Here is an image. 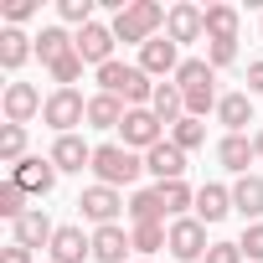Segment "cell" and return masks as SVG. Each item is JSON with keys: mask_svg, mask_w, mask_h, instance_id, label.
<instances>
[{"mask_svg": "<svg viewBox=\"0 0 263 263\" xmlns=\"http://www.w3.org/2000/svg\"><path fill=\"white\" fill-rule=\"evenodd\" d=\"M253 155H258V150H253V140H242V135H227V140L217 145V160H222L227 171H242V176H248Z\"/></svg>", "mask_w": 263, "mask_h": 263, "instance_id": "cb8c5ba5", "label": "cell"}, {"mask_svg": "<svg viewBox=\"0 0 263 263\" xmlns=\"http://www.w3.org/2000/svg\"><path fill=\"white\" fill-rule=\"evenodd\" d=\"M217 114H222V124H227V135H242V129L253 124V103H248V93H227V98L217 103Z\"/></svg>", "mask_w": 263, "mask_h": 263, "instance_id": "603a6c76", "label": "cell"}, {"mask_svg": "<svg viewBox=\"0 0 263 263\" xmlns=\"http://www.w3.org/2000/svg\"><path fill=\"white\" fill-rule=\"evenodd\" d=\"M206 31V11H196V6H171V16H165V36L181 47V42H196Z\"/></svg>", "mask_w": 263, "mask_h": 263, "instance_id": "7c38bea8", "label": "cell"}, {"mask_svg": "<svg viewBox=\"0 0 263 263\" xmlns=\"http://www.w3.org/2000/svg\"><path fill=\"white\" fill-rule=\"evenodd\" d=\"M160 191V201H165V217H181L186 206H196V191L186 186V181H165V186H155Z\"/></svg>", "mask_w": 263, "mask_h": 263, "instance_id": "f1b7e54d", "label": "cell"}, {"mask_svg": "<svg viewBox=\"0 0 263 263\" xmlns=\"http://www.w3.org/2000/svg\"><path fill=\"white\" fill-rule=\"evenodd\" d=\"M72 42H78V36H67L62 26H47V31L36 36V57H42V62L52 67V62H62V57L72 52Z\"/></svg>", "mask_w": 263, "mask_h": 263, "instance_id": "484cf974", "label": "cell"}, {"mask_svg": "<svg viewBox=\"0 0 263 263\" xmlns=\"http://www.w3.org/2000/svg\"><path fill=\"white\" fill-rule=\"evenodd\" d=\"M237 62V42H212V67H227Z\"/></svg>", "mask_w": 263, "mask_h": 263, "instance_id": "74e56055", "label": "cell"}, {"mask_svg": "<svg viewBox=\"0 0 263 263\" xmlns=\"http://www.w3.org/2000/svg\"><path fill=\"white\" fill-rule=\"evenodd\" d=\"M165 16H171V11L155 6V0H129V6L114 16V36H119V42H140V47H145V42H155V31L165 26Z\"/></svg>", "mask_w": 263, "mask_h": 263, "instance_id": "6da1fadb", "label": "cell"}, {"mask_svg": "<svg viewBox=\"0 0 263 263\" xmlns=\"http://www.w3.org/2000/svg\"><path fill=\"white\" fill-rule=\"evenodd\" d=\"M129 248H135V242L124 237V227H119V222L93 232V258H98V263H124V253H129Z\"/></svg>", "mask_w": 263, "mask_h": 263, "instance_id": "d6986e66", "label": "cell"}, {"mask_svg": "<svg viewBox=\"0 0 263 263\" xmlns=\"http://www.w3.org/2000/svg\"><path fill=\"white\" fill-rule=\"evenodd\" d=\"M62 21H72V26H93V0H62Z\"/></svg>", "mask_w": 263, "mask_h": 263, "instance_id": "e575fe53", "label": "cell"}, {"mask_svg": "<svg viewBox=\"0 0 263 263\" xmlns=\"http://www.w3.org/2000/svg\"><path fill=\"white\" fill-rule=\"evenodd\" d=\"M232 206L258 222V217H263V176H242V181L232 186Z\"/></svg>", "mask_w": 263, "mask_h": 263, "instance_id": "7402d4cb", "label": "cell"}, {"mask_svg": "<svg viewBox=\"0 0 263 263\" xmlns=\"http://www.w3.org/2000/svg\"><path fill=\"white\" fill-rule=\"evenodd\" d=\"M201 263H242V248H237V242H212Z\"/></svg>", "mask_w": 263, "mask_h": 263, "instance_id": "d590c367", "label": "cell"}, {"mask_svg": "<svg viewBox=\"0 0 263 263\" xmlns=\"http://www.w3.org/2000/svg\"><path fill=\"white\" fill-rule=\"evenodd\" d=\"M248 93H263V62L248 67Z\"/></svg>", "mask_w": 263, "mask_h": 263, "instance_id": "60d3db41", "label": "cell"}, {"mask_svg": "<svg viewBox=\"0 0 263 263\" xmlns=\"http://www.w3.org/2000/svg\"><path fill=\"white\" fill-rule=\"evenodd\" d=\"M171 258H181V263H196V258H206V222H196V217H176L171 222Z\"/></svg>", "mask_w": 263, "mask_h": 263, "instance_id": "5b68a950", "label": "cell"}, {"mask_svg": "<svg viewBox=\"0 0 263 263\" xmlns=\"http://www.w3.org/2000/svg\"><path fill=\"white\" fill-rule=\"evenodd\" d=\"M98 83H103V93H114V98H124V103H135V108L155 98L150 72H145V67H129V62H103V67H98Z\"/></svg>", "mask_w": 263, "mask_h": 263, "instance_id": "7a4b0ae2", "label": "cell"}, {"mask_svg": "<svg viewBox=\"0 0 263 263\" xmlns=\"http://www.w3.org/2000/svg\"><path fill=\"white\" fill-rule=\"evenodd\" d=\"M129 242H135V253H155V248L171 242V232H165V222H145V227L129 232Z\"/></svg>", "mask_w": 263, "mask_h": 263, "instance_id": "1f68e13d", "label": "cell"}, {"mask_svg": "<svg viewBox=\"0 0 263 263\" xmlns=\"http://www.w3.org/2000/svg\"><path fill=\"white\" fill-rule=\"evenodd\" d=\"M217 78H212V62H201V57H191V62H181V72H176V88L181 93H206Z\"/></svg>", "mask_w": 263, "mask_h": 263, "instance_id": "4316f807", "label": "cell"}, {"mask_svg": "<svg viewBox=\"0 0 263 263\" xmlns=\"http://www.w3.org/2000/svg\"><path fill=\"white\" fill-rule=\"evenodd\" d=\"M83 258H93V237H83V227H57L52 263H83Z\"/></svg>", "mask_w": 263, "mask_h": 263, "instance_id": "9a60e30c", "label": "cell"}, {"mask_svg": "<svg viewBox=\"0 0 263 263\" xmlns=\"http://www.w3.org/2000/svg\"><path fill=\"white\" fill-rule=\"evenodd\" d=\"M237 248H242V258H263V222H253V227L242 232V242H237Z\"/></svg>", "mask_w": 263, "mask_h": 263, "instance_id": "8d00e7d4", "label": "cell"}, {"mask_svg": "<svg viewBox=\"0 0 263 263\" xmlns=\"http://www.w3.org/2000/svg\"><path fill=\"white\" fill-rule=\"evenodd\" d=\"M52 237H57V227H52V217H47L42 206H31V212L16 222V242H21V248H52Z\"/></svg>", "mask_w": 263, "mask_h": 263, "instance_id": "5bb4252c", "label": "cell"}, {"mask_svg": "<svg viewBox=\"0 0 263 263\" xmlns=\"http://www.w3.org/2000/svg\"><path fill=\"white\" fill-rule=\"evenodd\" d=\"M42 119L57 129V135H72V124H83V119H88V98H83L78 88H57V93L47 98Z\"/></svg>", "mask_w": 263, "mask_h": 263, "instance_id": "277c9868", "label": "cell"}, {"mask_svg": "<svg viewBox=\"0 0 263 263\" xmlns=\"http://www.w3.org/2000/svg\"><path fill=\"white\" fill-rule=\"evenodd\" d=\"M171 145H176V150H201V145H206V124H201V119H181V124L171 129Z\"/></svg>", "mask_w": 263, "mask_h": 263, "instance_id": "f546056e", "label": "cell"}, {"mask_svg": "<svg viewBox=\"0 0 263 263\" xmlns=\"http://www.w3.org/2000/svg\"><path fill=\"white\" fill-rule=\"evenodd\" d=\"M31 52H36V47H31V36H26V31H16V26L0 31V67H6V72H16Z\"/></svg>", "mask_w": 263, "mask_h": 263, "instance_id": "44dd1931", "label": "cell"}, {"mask_svg": "<svg viewBox=\"0 0 263 263\" xmlns=\"http://www.w3.org/2000/svg\"><path fill=\"white\" fill-rule=\"evenodd\" d=\"M150 114H155L160 124H171V129H176V124L186 119V93H181L176 83H160V88H155V98H150Z\"/></svg>", "mask_w": 263, "mask_h": 263, "instance_id": "e0dca14e", "label": "cell"}, {"mask_svg": "<svg viewBox=\"0 0 263 263\" xmlns=\"http://www.w3.org/2000/svg\"><path fill=\"white\" fill-rule=\"evenodd\" d=\"M52 78H57V88H72V83L83 78V57H78V47H72L62 62H52Z\"/></svg>", "mask_w": 263, "mask_h": 263, "instance_id": "836d02e7", "label": "cell"}, {"mask_svg": "<svg viewBox=\"0 0 263 263\" xmlns=\"http://www.w3.org/2000/svg\"><path fill=\"white\" fill-rule=\"evenodd\" d=\"M145 171H150L160 186H165V181H181V176H186V150H176L171 140H160V145L145 155Z\"/></svg>", "mask_w": 263, "mask_h": 263, "instance_id": "8fae6325", "label": "cell"}, {"mask_svg": "<svg viewBox=\"0 0 263 263\" xmlns=\"http://www.w3.org/2000/svg\"><path fill=\"white\" fill-rule=\"evenodd\" d=\"M140 67H145L150 78L181 72V52H176V42H171V36H155V42H145V47H140Z\"/></svg>", "mask_w": 263, "mask_h": 263, "instance_id": "30bf717a", "label": "cell"}, {"mask_svg": "<svg viewBox=\"0 0 263 263\" xmlns=\"http://www.w3.org/2000/svg\"><path fill=\"white\" fill-rule=\"evenodd\" d=\"M124 98H114V93H98V98H88V129H124Z\"/></svg>", "mask_w": 263, "mask_h": 263, "instance_id": "ac0fdd59", "label": "cell"}, {"mask_svg": "<svg viewBox=\"0 0 263 263\" xmlns=\"http://www.w3.org/2000/svg\"><path fill=\"white\" fill-rule=\"evenodd\" d=\"M253 150H258V155H263V135H258V140H253Z\"/></svg>", "mask_w": 263, "mask_h": 263, "instance_id": "b9f144b4", "label": "cell"}, {"mask_svg": "<svg viewBox=\"0 0 263 263\" xmlns=\"http://www.w3.org/2000/svg\"><path fill=\"white\" fill-rule=\"evenodd\" d=\"M114 42H119V36H114V26H98V21H93V26H83V31H78V42H72V47H78V57H83V62H98V67H103V62H114Z\"/></svg>", "mask_w": 263, "mask_h": 263, "instance_id": "ba28073f", "label": "cell"}, {"mask_svg": "<svg viewBox=\"0 0 263 263\" xmlns=\"http://www.w3.org/2000/svg\"><path fill=\"white\" fill-rule=\"evenodd\" d=\"M119 191L114 186H88L83 196H78V212L88 217V222H98V227H114V217H119Z\"/></svg>", "mask_w": 263, "mask_h": 263, "instance_id": "52a82bcc", "label": "cell"}, {"mask_svg": "<svg viewBox=\"0 0 263 263\" xmlns=\"http://www.w3.org/2000/svg\"><path fill=\"white\" fill-rule=\"evenodd\" d=\"M42 108H47V103H42V93H36L31 83H11V88H6V119H11V124L26 129V119L42 114Z\"/></svg>", "mask_w": 263, "mask_h": 263, "instance_id": "4fadbf2b", "label": "cell"}, {"mask_svg": "<svg viewBox=\"0 0 263 263\" xmlns=\"http://www.w3.org/2000/svg\"><path fill=\"white\" fill-rule=\"evenodd\" d=\"M124 145L150 155V150L160 145V119H155L150 108H129V114H124Z\"/></svg>", "mask_w": 263, "mask_h": 263, "instance_id": "8992f818", "label": "cell"}, {"mask_svg": "<svg viewBox=\"0 0 263 263\" xmlns=\"http://www.w3.org/2000/svg\"><path fill=\"white\" fill-rule=\"evenodd\" d=\"M21 150H26V129L21 124H6V129H0V160L21 165Z\"/></svg>", "mask_w": 263, "mask_h": 263, "instance_id": "d6a6232c", "label": "cell"}, {"mask_svg": "<svg viewBox=\"0 0 263 263\" xmlns=\"http://www.w3.org/2000/svg\"><path fill=\"white\" fill-rule=\"evenodd\" d=\"M145 171V160L135 155V150H129V145H98L93 150V176H98V186H129V181H135Z\"/></svg>", "mask_w": 263, "mask_h": 263, "instance_id": "3957f363", "label": "cell"}, {"mask_svg": "<svg viewBox=\"0 0 263 263\" xmlns=\"http://www.w3.org/2000/svg\"><path fill=\"white\" fill-rule=\"evenodd\" d=\"M26 212H31V206H26V191H21L16 181H6V186H0V217H6V222L16 227Z\"/></svg>", "mask_w": 263, "mask_h": 263, "instance_id": "4dcf8cb0", "label": "cell"}, {"mask_svg": "<svg viewBox=\"0 0 263 263\" xmlns=\"http://www.w3.org/2000/svg\"><path fill=\"white\" fill-rule=\"evenodd\" d=\"M232 212V191L227 186H201L196 191V222H222Z\"/></svg>", "mask_w": 263, "mask_h": 263, "instance_id": "ffe728a7", "label": "cell"}, {"mask_svg": "<svg viewBox=\"0 0 263 263\" xmlns=\"http://www.w3.org/2000/svg\"><path fill=\"white\" fill-rule=\"evenodd\" d=\"M0 263H36V258H31V248H21V242H11L6 253H0Z\"/></svg>", "mask_w": 263, "mask_h": 263, "instance_id": "ab89813d", "label": "cell"}, {"mask_svg": "<svg viewBox=\"0 0 263 263\" xmlns=\"http://www.w3.org/2000/svg\"><path fill=\"white\" fill-rule=\"evenodd\" d=\"M124 212L135 217V227H145V222H160L165 217V201H160V191H135Z\"/></svg>", "mask_w": 263, "mask_h": 263, "instance_id": "83f0119b", "label": "cell"}, {"mask_svg": "<svg viewBox=\"0 0 263 263\" xmlns=\"http://www.w3.org/2000/svg\"><path fill=\"white\" fill-rule=\"evenodd\" d=\"M206 42H237V11L232 6H206Z\"/></svg>", "mask_w": 263, "mask_h": 263, "instance_id": "d4e9b609", "label": "cell"}, {"mask_svg": "<svg viewBox=\"0 0 263 263\" xmlns=\"http://www.w3.org/2000/svg\"><path fill=\"white\" fill-rule=\"evenodd\" d=\"M31 11H36V0H11V6H6V16H11V26H16V21H26Z\"/></svg>", "mask_w": 263, "mask_h": 263, "instance_id": "f35d334b", "label": "cell"}, {"mask_svg": "<svg viewBox=\"0 0 263 263\" xmlns=\"http://www.w3.org/2000/svg\"><path fill=\"white\" fill-rule=\"evenodd\" d=\"M47 160H52L57 171H83V165L93 171V150H88L78 135H57V145H52V155H47Z\"/></svg>", "mask_w": 263, "mask_h": 263, "instance_id": "2e32d148", "label": "cell"}, {"mask_svg": "<svg viewBox=\"0 0 263 263\" xmlns=\"http://www.w3.org/2000/svg\"><path fill=\"white\" fill-rule=\"evenodd\" d=\"M11 181H16L21 191H31V196H47V191L57 186V165L42 160V155H31V160H21V165L11 171Z\"/></svg>", "mask_w": 263, "mask_h": 263, "instance_id": "9c48e42d", "label": "cell"}]
</instances>
